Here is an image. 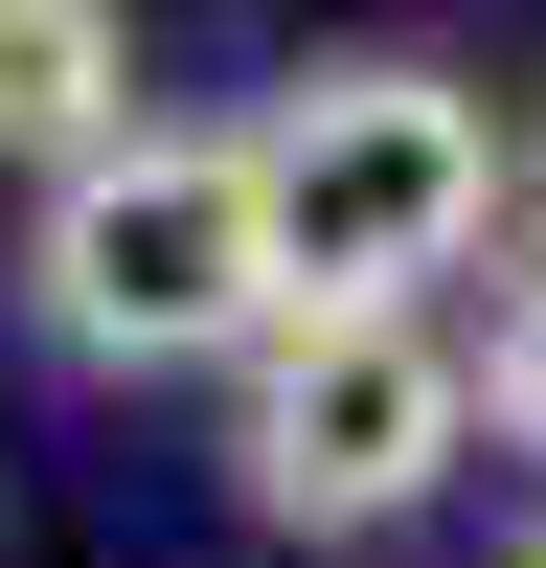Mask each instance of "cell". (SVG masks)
<instances>
[{
    "label": "cell",
    "instance_id": "obj_6",
    "mask_svg": "<svg viewBox=\"0 0 546 568\" xmlns=\"http://www.w3.org/2000/svg\"><path fill=\"white\" fill-rule=\"evenodd\" d=\"M524 568H546V524H524Z\"/></svg>",
    "mask_w": 546,
    "mask_h": 568
},
{
    "label": "cell",
    "instance_id": "obj_4",
    "mask_svg": "<svg viewBox=\"0 0 546 568\" xmlns=\"http://www.w3.org/2000/svg\"><path fill=\"white\" fill-rule=\"evenodd\" d=\"M91 136H136V45H114V0H0V160L69 182Z\"/></svg>",
    "mask_w": 546,
    "mask_h": 568
},
{
    "label": "cell",
    "instance_id": "obj_2",
    "mask_svg": "<svg viewBox=\"0 0 546 568\" xmlns=\"http://www.w3.org/2000/svg\"><path fill=\"white\" fill-rule=\"evenodd\" d=\"M478 455V342H433V296H296L228 364V500L251 524H410Z\"/></svg>",
    "mask_w": 546,
    "mask_h": 568
},
{
    "label": "cell",
    "instance_id": "obj_5",
    "mask_svg": "<svg viewBox=\"0 0 546 568\" xmlns=\"http://www.w3.org/2000/svg\"><path fill=\"white\" fill-rule=\"evenodd\" d=\"M478 433H524V455H546V251L501 273V342H478Z\"/></svg>",
    "mask_w": 546,
    "mask_h": 568
},
{
    "label": "cell",
    "instance_id": "obj_1",
    "mask_svg": "<svg viewBox=\"0 0 546 568\" xmlns=\"http://www.w3.org/2000/svg\"><path fill=\"white\" fill-rule=\"evenodd\" d=\"M23 296H46V342L69 364H251L273 318H296V251H273V182H251V136H91L69 182H46V227H23Z\"/></svg>",
    "mask_w": 546,
    "mask_h": 568
},
{
    "label": "cell",
    "instance_id": "obj_3",
    "mask_svg": "<svg viewBox=\"0 0 546 568\" xmlns=\"http://www.w3.org/2000/svg\"><path fill=\"white\" fill-rule=\"evenodd\" d=\"M251 182H273V251H296V296H433L455 251L501 227V114L455 69H296L251 114Z\"/></svg>",
    "mask_w": 546,
    "mask_h": 568
}]
</instances>
